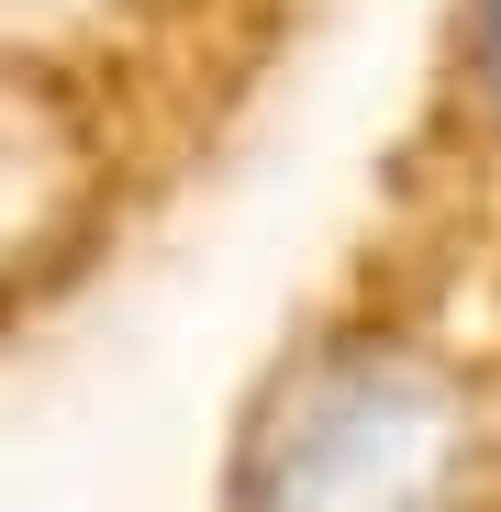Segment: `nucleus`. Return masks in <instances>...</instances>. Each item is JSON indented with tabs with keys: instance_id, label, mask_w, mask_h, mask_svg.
I'll use <instances>...</instances> for the list:
<instances>
[{
	"instance_id": "nucleus-1",
	"label": "nucleus",
	"mask_w": 501,
	"mask_h": 512,
	"mask_svg": "<svg viewBox=\"0 0 501 512\" xmlns=\"http://www.w3.org/2000/svg\"><path fill=\"white\" fill-rule=\"evenodd\" d=\"M223 512H501V334L457 268H357L268 357Z\"/></svg>"
},
{
	"instance_id": "nucleus-2",
	"label": "nucleus",
	"mask_w": 501,
	"mask_h": 512,
	"mask_svg": "<svg viewBox=\"0 0 501 512\" xmlns=\"http://www.w3.org/2000/svg\"><path fill=\"white\" fill-rule=\"evenodd\" d=\"M446 123L468 134V167L501 179V0H457V34H446Z\"/></svg>"
}]
</instances>
